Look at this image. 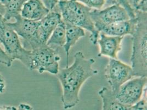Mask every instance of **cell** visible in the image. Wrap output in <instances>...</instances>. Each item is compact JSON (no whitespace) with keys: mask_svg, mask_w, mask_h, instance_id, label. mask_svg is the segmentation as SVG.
Listing matches in <instances>:
<instances>
[{"mask_svg":"<svg viewBox=\"0 0 147 110\" xmlns=\"http://www.w3.org/2000/svg\"><path fill=\"white\" fill-rule=\"evenodd\" d=\"M59 55L50 46L44 45L31 50L30 64L29 69L39 73L48 72L57 75L59 71Z\"/></svg>","mask_w":147,"mask_h":110,"instance_id":"cell-5","label":"cell"},{"mask_svg":"<svg viewBox=\"0 0 147 110\" xmlns=\"http://www.w3.org/2000/svg\"><path fill=\"white\" fill-rule=\"evenodd\" d=\"M116 4L123 7L128 13L130 19L136 18L135 10L131 7L129 4L128 0H115Z\"/></svg>","mask_w":147,"mask_h":110,"instance_id":"cell-19","label":"cell"},{"mask_svg":"<svg viewBox=\"0 0 147 110\" xmlns=\"http://www.w3.org/2000/svg\"><path fill=\"white\" fill-rule=\"evenodd\" d=\"M137 20L132 35V51L131 62L135 77H147V13L135 11Z\"/></svg>","mask_w":147,"mask_h":110,"instance_id":"cell-2","label":"cell"},{"mask_svg":"<svg viewBox=\"0 0 147 110\" xmlns=\"http://www.w3.org/2000/svg\"><path fill=\"white\" fill-rule=\"evenodd\" d=\"M62 20L60 12L57 11H50L43 18L39 21L37 29V39L41 45H46L47 42L57 26Z\"/></svg>","mask_w":147,"mask_h":110,"instance_id":"cell-10","label":"cell"},{"mask_svg":"<svg viewBox=\"0 0 147 110\" xmlns=\"http://www.w3.org/2000/svg\"><path fill=\"white\" fill-rule=\"evenodd\" d=\"M66 37V25L62 20L58 24L49 37L47 45L49 46L55 45L63 47L65 43Z\"/></svg>","mask_w":147,"mask_h":110,"instance_id":"cell-17","label":"cell"},{"mask_svg":"<svg viewBox=\"0 0 147 110\" xmlns=\"http://www.w3.org/2000/svg\"><path fill=\"white\" fill-rule=\"evenodd\" d=\"M12 62L8 56L7 55L5 50L1 48V45L0 44V63L9 67L12 66Z\"/></svg>","mask_w":147,"mask_h":110,"instance_id":"cell-21","label":"cell"},{"mask_svg":"<svg viewBox=\"0 0 147 110\" xmlns=\"http://www.w3.org/2000/svg\"><path fill=\"white\" fill-rule=\"evenodd\" d=\"M123 37H113L99 33L97 43L99 46L98 56H107L110 58L117 59V54L121 50Z\"/></svg>","mask_w":147,"mask_h":110,"instance_id":"cell-11","label":"cell"},{"mask_svg":"<svg viewBox=\"0 0 147 110\" xmlns=\"http://www.w3.org/2000/svg\"><path fill=\"white\" fill-rule=\"evenodd\" d=\"M66 25V37L65 43L63 46L65 52L66 53L67 66H68L69 51L73 47L81 38L85 36V30L79 26L65 23Z\"/></svg>","mask_w":147,"mask_h":110,"instance_id":"cell-14","label":"cell"},{"mask_svg":"<svg viewBox=\"0 0 147 110\" xmlns=\"http://www.w3.org/2000/svg\"><path fill=\"white\" fill-rule=\"evenodd\" d=\"M0 110H17V108L12 106H0Z\"/></svg>","mask_w":147,"mask_h":110,"instance_id":"cell-27","label":"cell"},{"mask_svg":"<svg viewBox=\"0 0 147 110\" xmlns=\"http://www.w3.org/2000/svg\"><path fill=\"white\" fill-rule=\"evenodd\" d=\"M5 13V7L3 6V5L1 3V2H0V14L4 16Z\"/></svg>","mask_w":147,"mask_h":110,"instance_id":"cell-28","label":"cell"},{"mask_svg":"<svg viewBox=\"0 0 147 110\" xmlns=\"http://www.w3.org/2000/svg\"><path fill=\"white\" fill-rule=\"evenodd\" d=\"M98 94L102 100V110H129V106L120 103L115 98V94L108 88H102Z\"/></svg>","mask_w":147,"mask_h":110,"instance_id":"cell-15","label":"cell"},{"mask_svg":"<svg viewBox=\"0 0 147 110\" xmlns=\"http://www.w3.org/2000/svg\"><path fill=\"white\" fill-rule=\"evenodd\" d=\"M147 77H137L129 80L121 86L115 98L121 104L130 106L137 103L143 97L147 90Z\"/></svg>","mask_w":147,"mask_h":110,"instance_id":"cell-7","label":"cell"},{"mask_svg":"<svg viewBox=\"0 0 147 110\" xmlns=\"http://www.w3.org/2000/svg\"><path fill=\"white\" fill-rule=\"evenodd\" d=\"M14 22H9L8 24L19 37L23 40V46L25 49L32 50L41 45L37 39L36 33L39 21L28 20L23 18L20 14L14 17Z\"/></svg>","mask_w":147,"mask_h":110,"instance_id":"cell-8","label":"cell"},{"mask_svg":"<svg viewBox=\"0 0 147 110\" xmlns=\"http://www.w3.org/2000/svg\"><path fill=\"white\" fill-rule=\"evenodd\" d=\"M49 12L41 0H28L22 8L20 15L23 18L28 20L39 21Z\"/></svg>","mask_w":147,"mask_h":110,"instance_id":"cell-13","label":"cell"},{"mask_svg":"<svg viewBox=\"0 0 147 110\" xmlns=\"http://www.w3.org/2000/svg\"><path fill=\"white\" fill-rule=\"evenodd\" d=\"M147 0H141L135 9V11L147 13Z\"/></svg>","mask_w":147,"mask_h":110,"instance_id":"cell-23","label":"cell"},{"mask_svg":"<svg viewBox=\"0 0 147 110\" xmlns=\"http://www.w3.org/2000/svg\"><path fill=\"white\" fill-rule=\"evenodd\" d=\"M129 110H147L146 91L144 94V97L137 103L129 106Z\"/></svg>","mask_w":147,"mask_h":110,"instance_id":"cell-20","label":"cell"},{"mask_svg":"<svg viewBox=\"0 0 147 110\" xmlns=\"http://www.w3.org/2000/svg\"><path fill=\"white\" fill-rule=\"evenodd\" d=\"M6 90V83L3 77L0 73V93H3Z\"/></svg>","mask_w":147,"mask_h":110,"instance_id":"cell-24","label":"cell"},{"mask_svg":"<svg viewBox=\"0 0 147 110\" xmlns=\"http://www.w3.org/2000/svg\"><path fill=\"white\" fill-rule=\"evenodd\" d=\"M92 10H100L104 6L105 0H74Z\"/></svg>","mask_w":147,"mask_h":110,"instance_id":"cell-18","label":"cell"},{"mask_svg":"<svg viewBox=\"0 0 147 110\" xmlns=\"http://www.w3.org/2000/svg\"><path fill=\"white\" fill-rule=\"evenodd\" d=\"M94 58H86L84 54L79 51L74 55V60L70 66L59 71L57 74L62 88L61 102L65 110L70 109L80 101V92L87 80L98 73L93 68Z\"/></svg>","mask_w":147,"mask_h":110,"instance_id":"cell-1","label":"cell"},{"mask_svg":"<svg viewBox=\"0 0 147 110\" xmlns=\"http://www.w3.org/2000/svg\"><path fill=\"white\" fill-rule=\"evenodd\" d=\"M141 1V0H128L129 5L134 10Z\"/></svg>","mask_w":147,"mask_h":110,"instance_id":"cell-26","label":"cell"},{"mask_svg":"<svg viewBox=\"0 0 147 110\" xmlns=\"http://www.w3.org/2000/svg\"><path fill=\"white\" fill-rule=\"evenodd\" d=\"M105 77L115 94L120 87L135 77L132 67L117 59L110 58L105 69Z\"/></svg>","mask_w":147,"mask_h":110,"instance_id":"cell-6","label":"cell"},{"mask_svg":"<svg viewBox=\"0 0 147 110\" xmlns=\"http://www.w3.org/2000/svg\"><path fill=\"white\" fill-rule=\"evenodd\" d=\"M17 110H33V107L29 104L22 103L19 104Z\"/></svg>","mask_w":147,"mask_h":110,"instance_id":"cell-25","label":"cell"},{"mask_svg":"<svg viewBox=\"0 0 147 110\" xmlns=\"http://www.w3.org/2000/svg\"><path fill=\"white\" fill-rule=\"evenodd\" d=\"M63 0H41L44 5L49 9L50 11H55L57 8L58 3Z\"/></svg>","mask_w":147,"mask_h":110,"instance_id":"cell-22","label":"cell"},{"mask_svg":"<svg viewBox=\"0 0 147 110\" xmlns=\"http://www.w3.org/2000/svg\"><path fill=\"white\" fill-rule=\"evenodd\" d=\"M62 20L67 23L74 25L90 32V40L96 45L99 33L96 30L90 16L92 9L74 0L61 1L58 4Z\"/></svg>","mask_w":147,"mask_h":110,"instance_id":"cell-3","label":"cell"},{"mask_svg":"<svg viewBox=\"0 0 147 110\" xmlns=\"http://www.w3.org/2000/svg\"><path fill=\"white\" fill-rule=\"evenodd\" d=\"M28 0H0L5 9L3 16L7 21L20 14L22 8Z\"/></svg>","mask_w":147,"mask_h":110,"instance_id":"cell-16","label":"cell"},{"mask_svg":"<svg viewBox=\"0 0 147 110\" xmlns=\"http://www.w3.org/2000/svg\"><path fill=\"white\" fill-rule=\"evenodd\" d=\"M90 16L98 31L104 25L130 19L126 11L116 3L103 10H92Z\"/></svg>","mask_w":147,"mask_h":110,"instance_id":"cell-9","label":"cell"},{"mask_svg":"<svg viewBox=\"0 0 147 110\" xmlns=\"http://www.w3.org/2000/svg\"><path fill=\"white\" fill-rule=\"evenodd\" d=\"M0 44L12 61L18 60L28 69L30 64L31 51L25 49L18 35L8 24V21L0 14Z\"/></svg>","mask_w":147,"mask_h":110,"instance_id":"cell-4","label":"cell"},{"mask_svg":"<svg viewBox=\"0 0 147 110\" xmlns=\"http://www.w3.org/2000/svg\"><path fill=\"white\" fill-rule=\"evenodd\" d=\"M137 22L136 17L127 20L117 22L104 25L98 30V32L113 37H123L127 35L132 36L135 31Z\"/></svg>","mask_w":147,"mask_h":110,"instance_id":"cell-12","label":"cell"}]
</instances>
